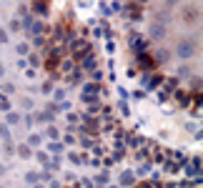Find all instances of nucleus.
<instances>
[{"label":"nucleus","instance_id":"f257e3e1","mask_svg":"<svg viewBox=\"0 0 203 188\" xmlns=\"http://www.w3.org/2000/svg\"><path fill=\"white\" fill-rule=\"evenodd\" d=\"M121 183H123V186H131V183H133V173H131V171H126V173L121 176Z\"/></svg>","mask_w":203,"mask_h":188},{"label":"nucleus","instance_id":"f03ea898","mask_svg":"<svg viewBox=\"0 0 203 188\" xmlns=\"http://www.w3.org/2000/svg\"><path fill=\"white\" fill-rule=\"evenodd\" d=\"M33 10H38V13H45V3H33Z\"/></svg>","mask_w":203,"mask_h":188},{"label":"nucleus","instance_id":"7ed1b4c3","mask_svg":"<svg viewBox=\"0 0 203 188\" xmlns=\"http://www.w3.org/2000/svg\"><path fill=\"white\" fill-rule=\"evenodd\" d=\"M70 161H73V163H83V156H80V153H70Z\"/></svg>","mask_w":203,"mask_h":188},{"label":"nucleus","instance_id":"20e7f679","mask_svg":"<svg viewBox=\"0 0 203 188\" xmlns=\"http://www.w3.org/2000/svg\"><path fill=\"white\" fill-rule=\"evenodd\" d=\"M0 108L8 111V108H10V101H8V98H0Z\"/></svg>","mask_w":203,"mask_h":188},{"label":"nucleus","instance_id":"39448f33","mask_svg":"<svg viewBox=\"0 0 203 188\" xmlns=\"http://www.w3.org/2000/svg\"><path fill=\"white\" fill-rule=\"evenodd\" d=\"M40 141H43L40 136H30V146H40Z\"/></svg>","mask_w":203,"mask_h":188},{"label":"nucleus","instance_id":"423d86ee","mask_svg":"<svg viewBox=\"0 0 203 188\" xmlns=\"http://www.w3.org/2000/svg\"><path fill=\"white\" fill-rule=\"evenodd\" d=\"M18 118H20V116H18V113H10V116H8V123H15V121H18Z\"/></svg>","mask_w":203,"mask_h":188},{"label":"nucleus","instance_id":"0eeeda50","mask_svg":"<svg viewBox=\"0 0 203 188\" xmlns=\"http://www.w3.org/2000/svg\"><path fill=\"white\" fill-rule=\"evenodd\" d=\"M60 148H63V146H60V143H50V151H53V153H58V151H60Z\"/></svg>","mask_w":203,"mask_h":188},{"label":"nucleus","instance_id":"6e6552de","mask_svg":"<svg viewBox=\"0 0 203 188\" xmlns=\"http://www.w3.org/2000/svg\"><path fill=\"white\" fill-rule=\"evenodd\" d=\"M18 151H20V156H30V151H28V146H20Z\"/></svg>","mask_w":203,"mask_h":188},{"label":"nucleus","instance_id":"1a4fd4ad","mask_svg":"<svg viewBox=\"0 0 203 188\" xmlns=\"http://www.w3.org/2000/svg\"><path fill=\"white\" fill-rule=\"evenodd\" d=\"M138 188H151V186H148V183H141V186H138Z\"/></svg>","mask_w":203,"mask_h":188},{"label":"nucleus","instance_id":"9d476101","mask_svg":"<svg viewBox=\"0 0 203 188\" xmlns=\"http://www.w3.org/2000/svg\"><path fill=\"white\" fill-rule=\"evenodd\" d=\"M0 73H3V65H0Z\"/></svg>","mask_w":203,"mask_h":188}]
</instances>
